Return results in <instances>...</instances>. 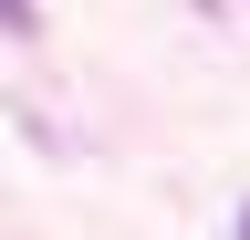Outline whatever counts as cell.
Here are the masks:
<instances>
[{
	"label": "cell",
	"instance_id": "6da1fadb",
	"mask_svg": "<svg viewBox=\"0 0 250 240\" xmlns=\"http://www.w3.org/2000/svg\"><path fill=\"white\" fill-rule=\"evenodd\" d=\"M0 32H31V0H0Z\"/></svg>",
	"mask_w": 250,
	"mask_h": 240
},
{
	"label": "cell",
	"instance_id": "7a4b0ae2",
	"mask_svg": "<svg viewBox=\"0 0 250 240\" xmlns=\"http://www.w3.org/2000/svg\"><path fill=\"white\" fill-rule=\"evenodd\" d=\"M229 240H250V198H240V219H229Z\"/></svg>",
	"mask_w": 250,
	"mask_h": 240
}]
</instances>
